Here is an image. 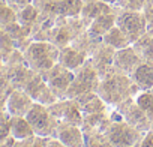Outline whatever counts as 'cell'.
<instances>
[{"label":"cell","mask_w":153,"mask_h":147,"mask_svg":"<svg viewBox=\"0 0 153 147\" xmlns=\"http://www.w3.org/2000/svg\"><path fill=\"white\" fill-rule=\"evenodd\" d=\"M101 77L98 71L95 69L90 57L84 62L83 66H80L74 72V80L68 89L66 98L68 99H74L76 96H80L83 93H89V92H96L98 86H99Z\"/></svg>","instance_id":"cell-4"},{"label":"cell","mask_w":153,"mask_h":147,"mask_svg":"<svg viewBox=\"0 0 153 147\" xmlns=\"http://www.w3.org/2000/svg\"><path fill=\"white\" fill-rule=\"evenodd\" d=\"M120 8H117L116 5H110V3H105L102 0H93V2H87L84 3L83 9H81V14L80 17L84 20V23L87 26H90V23L101 17V15H105V14H119Z\"/></svg>","instance_id":"cell-17"},{"label":"cell","mask_w":153,"mask_h":147,"mask_svg":"<svg viewBox=\"0 0 153 147\" xmlns=\"http://www.w3.org/2000/svg\"><path fill=\"white\" fill-rule=\"evenodd\" d=\"M74 102L80 108L83 114H90V113H105L110 111L113 107H110L96 92H89L83 93L80 96L74 98Z\"/></svg>","instance_id":"cell-15"},{"label":"cell","mask_w":153,"mask_h":147,"mask_svg":"<svg viewBox=\"0 0 153 147\" xmlns=\"http://www.w3.org/2000/svg\"><path fill=\"white\" fill-rule=\"evenodd\" d=\"M129 77L141 92L150 90L153 87V62L141 60V63L134 69Z\"/></svg>","instance_id":"cell-18"},{"label":"cell","mask_w":153,"mask_h":147,"mask_svg":"<svg viewBox=\"0 0 153 147\" xmlns=\"http://www.w3.org/2000/svg\"><path fill=\"white\" fill-rule=\"evenodd\" d=\"M5 108H6V102H3L2 99H0V113H2Z\"/></svg>","instance_id":"cell-42"},{"label":"cell","mask_w":153,"mask_h":147,"mask_svg":"<svg viewBox=\"0 0 153 147\" xmlns=\"http://www.w3.org/2000/svg\"><path fill=\"white\" fill-rule=\"evenodd\" d=\"M150 92H152V93H153V87H152V89H150Z\"/></svg>","instance_id":"cell-47"},{"label":"cell","mask_w":153,"mask_h":147,"mask_svg":"<svg viewBox=\"0 0 153 147\" xmlns=\"http://www.w3.org/2000/svg\"><path fill=\"white\" fill-rule=\"evenodd\" d=\"M84 138L87 147H114L107 138L105 132H84Z\"/></svg>","instance_id":"cell-27"},{"label":"cell","mask_w":153,"mask_h":147,"mask_svg":"<svg viewBox=\"0 0 153 147\" xmlns=\"http://www.w3.org/2000/svg\"><path fill=\"white\" fill-rule=\"evenodd\" d=\"M11 119L12 116L6 108L0 113V141L6 140L11 135Z\"/></svg>","instance_id":"cell-31"},{"label":"cell","mask_w":153,"mask_h":147,"mask_svg":"<svg viewBox=\"0 0 153 147\" xmlns=\"http://www.w3.org/2000/svg\"><path fill=\"white\" fill-rule=\"evenodd\" d=\"M56 138L60 140L66 147H87L84 132L80 126L59 123L56 131Z\"/></svg>","instance_id":"cell-14"},{"label":"cell","mask_w":153,"mask_h":147,"mask_svg":"<svg viewBox=\"0 0 153 147\" xmlns=\"http://www.w3.org/2000/svg\"><path fill=\"white\" fill-rule=\"evenodd\" d=\"M83 6V0H54L57 17H80Z\"/></svg>","instance_id":"cell-22"},{"label":"cell","mask_w":153,"mask_h":147,"mask_svg":"<svg viewBox=\"0 0 153 147\" xmlns=\"http://www.w3.org/2000/svg\"><path fill=\"white\" fill-rule=\"evenodd\" d=\"M104 44L102 38H96V36H92L87 30L83 32L81 35H78L72 42L71 45L76 50H80L81 53H84L87 57H92V54L98 50V47Z\"/></svg>","instance_id":"cell-20"},{"label":"cell","mask_w":153,"mask_h":147,"mask_svg":"<svg viewBox=\"0 0 153 147\" xmlns=\"http://www.w3.org/2000/svg\"><path fill=\"white\" fill-rule=\"evenodd\" d=\"M14 144H15V138L12 135H9L6 140L0 141V147H14Z\"/></svg>","instance_id":"cell-39"},{"label":"cell","mask_w":153,"mask_h":147,"mask_svg":"<svg viewBox=\"0 0 153 147\" xmlns=\"http://www.w3.org/2000/svg\"><path fill=\"white\" fill-rule=\"evenodd\" d=\"M114 54H116V48L107 45V44H101L98 47V50L92 54L90 60L95 66V69L98 71L99 77H105L107 74H110L113 71V62H114Z\"/></svg>","instance_id":"cell-13"},{"label":"cell","mask_w":153,"mask_h":147,"mask_svg":"<svg viewBox=\"0 0 153 147\" xmlns=\"http://www.w3.org/2000/svg\"><path fill=\"white\" fill-rule=\"evenodd\" d=\"M141 90L132 83L129 75H123L116 71H111L101 78L96 93L110 105L116 107L128 98H135Z\"/></svg>","instance_id":"cell-1"},{"label":"cell","mask_w":153,"mask_h":147,"mask_svg":"<svg viewBox=\"0 0 153 147\" xmlns=\"http://www.w3.org/2000/svg\"><path fill=\"white\" fill-rule=\"evenodd\" d=\"M141 63V57L137 54V51L134 50L132 45L122 48V50H116L114 54V62H113V71L123 74V75H131L134 72V69Z\"/></svg>","instance_id":"cell-12"},{"label":"cell","mask_w":153,"mask_h":147,"mask_svg":"<svg viewBox=\"0 0 153 147\" xmlns=\"http://www.w3.org/2000/svg\"><path fill=\"white\" fill-rule=\"evenodd\" d=\"M83 2H84V3H87V2H93V0H83Z\"/></svg>","instance_id":"cell-45"},{"label":"cell","mask_w":153,"mask_h":147,"mask_svg":"<svg viewBox=\"0 0 153 147\" xmlns=\"http://www.w3.org/2000/svg\"><path fill=\"white\" fill-rule=\"evenodd\" d=\"M48 111L53 114V117L57 119L59 123H66V125H74L80 126L83 123V113L76 107L74 99H59L53 105L47 107Z\"/></svg>","instance_id":"cell-10"},{"label":"cell","mask_w":153,"mask_h":147,"mask_svg":"<svg viewBox=\"0 0 153 147\" xmlns=\"http://www.w3.org/2000/svg\"><path fill=\"white\" fill-rule=\"evenodd\" d=\"M2 33H3V26L0 24V35H2Z\"/></svg>","instance_id":"cell-44"},{"label":"cell","mask_w":153,"mask_h":147,"mask_svg":"<svg viewBox=\"0 0 153 147\" xmlns=\"http://www.w3.org/2000/svg\"><path fill=\"white\" fill-rule=\"evenodd\" d=\"M33 104H35V101L24 90L15 89L6 99V110L9 111L11 116L26 117V114L29 113V110L32 108Z\"/></svg>","instance_id":"cell-16"},{"label":"cell","mask_w":153,"mask_h":147,"mask_svg":"<svg viewBox=\"0 0 153 147\" xmlns=\"http://www.w3.org/2000/svg\"><path fill=\"white\" fill-rule=\"evenodd\" d=\"M146 2L147 0H117L114 5L123 11H143Z\"/></svg>","instance_id":"cell-32"},{"label":"cell","mask_w":153,"mask_h":147,"mask_svg":"<svg viewBox=\"0 0 153 147\" xmlns=\"http://www.w3.org/2000/svg\"><path fill=\"white\" fill-rule=\"evenodd\" d=\"M116 18H117V14H105V15H101L98 18H95L90 26L87 27V32L92 35V36H96V38H104V35L116 26Z\"/></svg>","instance_id":"cell-21"},{"label":"cell","mask_w":153,"mask_h":147,"mask_svg":"<svg viewBox=\"0 0 153 147\" xmlns=\"http://www.w3.org/2000/svg\"><path fill=\"white\" fill-rule=\"evenodd\" d=\"M32 3L41 15L57 17L56 9H54V0H32Z\"/></svg>","instance_id":"cell-30"},{"label":"cell","mask_w":153,"mask_h":147,"mask_svg":"<svg viewBox=\"0 0 153 147\" xmlns=\"http://www.w3.org/2000/svg\"><path fill=\"white\" fill-rule=\"evenodd\" d=\"M87 59L89 57L84 53H81L80 50H76V48H74L72 45L60 48V53H59V63L63 65L65 68L74 71V72L78 69L80 66H83Z\"/></svg>","instance_id":"cell-19"},{"label":"cell","mask_w":153,"mask_h":147,"mask_svg":"<svg viewBox=\"0 0 153 147\" xmlns=\"http://www.w3.org/2000/svg\"><path fill=\"white\" fill-rule=\"evenodd\" d=\"M11 135L15 140H24V138L33 137L35 132H33V128L30 126V123L27 122L26 117L12 116V119H11Z\"/></svg>","instance_id":"cell-24"},{"label":"cell","mask_w":153,"mask_h":147,"mask_svg":"<svg viewBox=\"0 0 153 147\" xmlns=\"http://www.w3.org/2000/svg\"><path fill=\"white\" fill-rule=\"evenodd\" d=\"M135 101L141 107V110L147 114V117L150 119V122H153V93L150 90L140 92L135 96Z\"/></svg>","instance_id":"cell-28"},{"label":"cell","mask_w":153,"mask_h":147,"mask_svg":"<svg viewBox=\"0 0 153 147\" xmlns=\"http://www.w3.org/2000/svg\"><path fill=\"white\" fill-rule=\"evenodd\" d=\"M14 90H15V87L12 86L9 78H6L5 75H0V99L3 102H6V99L9 98V95Z\"/></svg>","instance_id":"cell-33"},{"label":"cell","mask_w":153,"mask_h":147,"mask_svg":"<svg viewBox=\"0 0 153 147\" xmlns=\"http://www.w3.org/2000/svg\"><path fill=\"white\" fill-rule=\"evenodd\" d=\"M116 26L126 35L131 45L147 32V21L143 11H123L120 9L116 18Z\"/></svg>","instance_id":"cell-7"},{"label":"cell","mask_w":153,"mask_h":147,"mask_svg":"<svg viewBox=\"0 0 153 147\" xmlns=\"http://www.w3.org/2000/svg\"><path fill=\"white\" fill-rule=\"evenodd\" d=\"M27 122L33 128L35 135H44V137H53L56 138V131L59 126V122L53 114L48 111V108L39 102H35L29 113L26 114Z\"/></svg>","instance_id":"cell-6"},{"label":"cell","mask_w":153,"mask_h":147,"mask_svg":"<svg viewBox=\"0 0 153 147\" xmlns=\"http://www.w3.org/2000/svg\"><path fill=\"white\" fill-rule=\"evenodd\" d=\"M114 108L119 111V114L123 117V120L128 122L129 125H132L134 128H137L140 131H144V132L150 131L152 122L147 117V114L141 110V107L137 104L135 98L131 96V98L125 99L123 102H120L119 105H116Z\"/></svg>","instance_id":"cell-9"},{"label":"cell","mask_w":153,"mask_h":147,"mask_svg":"<svg viewBox=\"0 0 153 147\" xmlns=\"http://www.w3.org/2000/svg\"><path fill=\"white\" fill-rule=\"evenodd\" d=\"M53 137H44V135H35L33 137V147H48Z\"/></svg>","instance_id":"cell-36"},{"label":"cell","mask_w":153,"mask_h":147,"mask_svg":"<svg viewBox=\"0 0 153 147\" xmlns=\"http://www.w3.org/2000/svg\"><path fill=\"white\" fill-rule=\"evenodd\" d=\"M48 147H66V146H65L60 140H57V138H51V141H50Z\"/></svg>","instance_id":"cell-40"},{"label":"cell","mask_w":153,"mask_h":147,"mask_svg":"<svg viewBox=\"0 0 153 147\" xmlns=\"http://www.w3.org/2000/svg\"><path fill=\"white\" fill-rule=\"evenodd\" d=\"M143 14L147 21V30L153 32V0H147L143 8Z\"/></svg>","instance_id":"cell-34"},{"label":"cell","mask_w":153,"mask_h":147,"mask_svg":"<svg viewBox=\"0 0 153 147\" xmlns=\"http://www.w3.org/2000/svg\"><path fill=\"white\" fill-rule=\"evenodd\" d=\"M150 131H153V122H152V128H150Z\"/></svg>","instance_id":"cell-46"},{"label":"cell","mask_w":153,"mask_h":147,"mask_svg":"<svg viewBox=\"0 0 153 147\" xmlns=\"http://www.w3.org/2000/svg\"><path fill=\"white\" fill-rule=\"evenodd\" d=\"M87 27L81 17H57L56 26L50 32L48 42L54 44L57 48H65L78 35L86 32Z\"/></svg>","instance_id":"cell-3"},{"label":"cell","mask_w":153,"mask_h":147,"mask_svg":"<svg viewBox=\"0 0 153 147\" xmlns=\"http://www.w3.org/2000/svg\"><path fill=\"white\" fill-rule=\"evenodd\" d=\"M140 147H153V131H147Z\"/></svg>","instance_id":"cell-37"},{"label":"cell","mask_w":153,"mask_h":147,"mask_svg":"<svg viewBox=\"0 0 153 147\" xmlns=\"http://www.w3.org/2000/svg\"><path fill=\"white\" fill-rule=\"evenodd\" d=\"M102 41H104V44H107V45H110V47H113V48H116V50H122V48H126V47L131 45V42H129V39L126 38V35H125L117 26L111 27V29L104 35Z\"/></svg>","instance_id":"cell-25"},{"label":"cell","mask_w":153,"mask_h":147,"mask_svg":"<svg viewBox=\"0 0 153 147\" xmlns=\"http://www.w3.org/2000/svg\"><path fill=\"white\" fill-rule=\"evenodd\" d=\"M105 135L114 147H140L146 132L134 128L125 120H113L107 126Z\"/></svg>","instance_id":"cell-5"},{"label":"cell","mask_w":153,"mask_h":147,"mask_svg":"<svg viewBox=\"0 0 153 147\" xmlns=\"http://www.w3.org/2000/svg\"><path fill=\"white\" fill-rule=\"evenodd\" d=\"M134 50L137 54L141 57V60L146 62H153V32L147 30L143 36H140L134 44Z\"/></svg>","instance_id":"cell-23"},{"label":"cell","mask_w":153,"mask_h":147,"mask_svg":"<svg viewBox=\"0 0 153 147\" xmlns=\"http://www.w3.org/2000/svg\"><path fill=\"white\" fill-rule=\"evenodd\" d=\"M15 41L3 30V33L0 35V53L3 56V60H6L9 57V54L15 50Z\"/></svg>","instance_id":"cell-29"},{"label":"cell","mask_w":153,"mask_h":147,"mask_svg":"<svg viewBox=\"0 0 153 147\" xmlns=\"http://www.w3.org/2000/svg\"><path fill=\"white\" fill-rule=\"evenodd\" d=\"M44 77V80L47 81L48 87L54 92V95L59 99H66V93L68 89L74 80V71L65 68L63 65H60L59 62L48 71H45L44 74H41Z\"/></svg>","instance_id":"cell-8"},{"label":"cell","mask_w":153,"mask_h":147,"mask_svg":"<svg viewBox=\"0 0 153 147\" xmlns=\"http://www.w3.org/2000/svg\"><path fill=\"white\" fill-rule=\"evenodd\" d=\"M102 2H105V3H110V5H114L117 0H102Z\"/></svg>","instance_id":"cell-43"},{"label":"cell","mask_w":153,"mask_h":147,"mask_svg":"<svg viewBox=\"0 0 153 147\" xmlns=\"http://www.w3.org/2000/svg\"><path fill=\"white\" fill-rule=\"evenodd\" d=\"M35 102H39L45 107L53 105L54 102L59 101V98L54 95V92L48 87L47 81L44 80V77L41 74L35 72V75L29 80V83L26 84V87L23 89Z\"/></svg>","instance_id":"cell-11"},{"label":"cell","mask_w":153,"mask_h":147,"mask_svg":"<svg viewBox=\"0 0 153 147\" xmlns=\"http://www.w3.org/2000/svg\"><path fill=\"white\" fill-rule=\"evenodd\" d=\"M38 17H39V12L33 6V3L27 5L26 8H23L21 11L17 12V21L20 24H23V26H27V27H32L36 23Z\"/></svg>","instance_id":"cell-26"},{"label":"cell","mask_w":153,"mask_h":147,"mask_svg":"<svg viewBox=\"0 0 153 147\" xmlns=\"http://www.w3.org/2000/svg\"><path fill=\"white\" fill-rule=\"evenodd\" d=\"M60 48L48 41H33L24 51L26 62L38 74H44L59 62Z\"/></svg>","instance_id":"cell-2"},{"label":"cell","mask_w":153,"mask_h":147,"mask_svg":"<svg viewBox=\"0 0 153 147\" xmlns=\"http://www.w3.org/2000/svg\"><path fill=\"white\" fill-rule=\"evenodd\" d=\"M6 3H8L15 12H18V11H21L23 8H26L27 5H30L32 0H6Z\"/></svg>","instance_id":"cell-35"},{"label":"cell","mask_w":153,"mask_h":147,"mask_svg":"<svg viewBox=\"0 0 153 147\" xmlns=\"http://www.w3.org/2000/svg\"><path fill=\"white\" fill-rule=\"evenodd\" d=\"M3 66H5V60H3V56H2V53H0V72H2Z\"/></svg>","instance_id":"cell-41"},{"label":"cell","mask_w":153,"mask_h":147,"mask_svg":"<svg viewBox=\"0 0 153 147\" xmlns=\"http://www.w3.org/2000/svg\"><path fill=\"white\" fill-rule=\"evenodd\" d=\"M35 137V135H33ZM33 137L24 138V140H15L14 147H33Z\"/></svg>","instance_id":"cell-38"}]
</instances>
